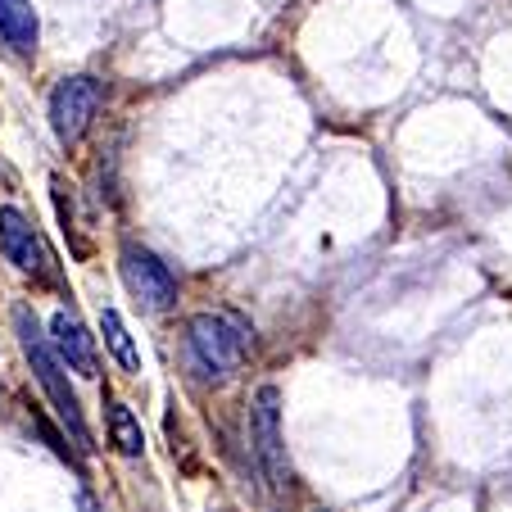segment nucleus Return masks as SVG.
<instances>
[{
  "label": "nucleus",
  "mask_w": 512,
  "mask_h": 512,
  "mask_svg": "<svg viewBox=\"0 0 512 512\" xmlns=\"http://www.w3.org/2000/svg\"><path fill=\"white\" fill-rule=\"evenodd\" d=\"M14 327H19V340H23V354L32 358V372H37L41 390L50 395V404H55L59 422H64V431L78 440L82 449L91 445V431L87 422H82V408H78V395H73V386H68V372L64 363H59V354L46 345V336H41L37 318H32V309H14Z\"/></svg>",
  "instance_id": "nucleus-1"
},
{
  "label": "nucleus",
  "mask_w": 512,
  "mask_h": 512,
  "mask_svg": "<svg viewBox=\"0 0 512 512\" xmlns=\"http://www.w3.org/2000/svg\"><path fill=\"white\" fill-rule=\"evenodd\" d=\"M186 336H191V354L204 368V377H227L250 354V327L232 313H195Z\"/></svg>",
  "instance_id": "nucleus-2"
},
{
  "label": "nucleus",
  "mask_w": 512,
  "mask_h": 512,
  "mask_svg": "<svg viewBox=\"0 0 512 512\" xmlns=\"http://www.w3.org/2000/svg\"><path fill=\"white\" fill-rule=\"evenodd\" d=\"M281 395L272 386H263L250 404V449L259 458L263 476L272 490L286 485V445H281Z\"/></svg>",
  "instance_id": "nucleus-3"
},
{
  "label": "nucleus",
  "mask_w": 512,
  "mask_h": 512,
  "mask_svg": "<svg viewBox=\"0 0 512 512\" xmlns=\"http://www.w3.org/2000/svg\"><path fill=\"white\" fill-rule=\"evenodd\" d=\"M123 281L145 309L164 313L177 304V277L168 272V263L159 259V254L141 250V245H127L123 250Z\"/></svg>",
  "instance_id": "nucleus-4"
},
{
  "label": "nucleus",
  "mask_w": 512,
  "mask_h": 512,
  "mask_svg": "<svg viewBox=\"0 0 512 512\" xmlns=\"http://www.w3.org/2000/svg\"><path fill=\"white\" fill-rule=\"evenodd\" d=\"M100 109V82L96 78H64L50 96V127L64 145L82 141V132L91 127Z\"/></svg>",
  "instance_id": "nucleus-5"
},
{
  "label": "nucleus",
  "mask_w": 512,
  "mask_h": 512,
  "mask_svg": "<svg viewBox=\"0 0 512 512\" xmlns=\"http://www.w3.org/2000/svg\"><path fill=\"white\" fill-rule=\"evenodd\" d=\"M0 250H5V259L14 263V268L23 272H37V277H46L50 268V254L46 245H41V236L32 232V223L23 218L19 209H0Z\"/></svg>",
  "instance_id": "nucleus-6"
},
{
  "label": "nucleus",
  "mask_w": 512,
  "mask_h": 512,
  "mask_svg": "<svg viewBox=\"0 0 512 512\" xmlns=\"http://www.w3.org/2000/svg\"><path fill=\"white\" fill-rule=\"evenodd\" d=\"M50 336H55V349H59V363H68V372H78V377H96L100 372V358H96V340L87 336L73 313H55L50 322Z\"/></svg>",
  "instance_id": "nucleus-7"
},
{
  "label": "nucleus",
  "mask_w": 512,
  "mask_h": 512,
  "mask_svg": "<svg viewBox=\"0 0 512 512\" xmlns=\"http://www.w3.org/2000/svg\"><path fill=\"white\" fill-rule=\"evenodd\" d=\"M0 37L10 41L19 55L37 46V10L28 0H0Z\"/></svg>",
  "instance_id": "nucleus-8"
},
{
  "label": "nucleus",
  "mask_w": 512,
  "mask_h": 512,
  "mask_svg": "<svg viewBox=\"0 0 512 512\" xmlns=\"http://www.w3.org/2000/svg\"><path fill=\"white\" fill-rule=\"evenodd\" d=\"M109 440H114L118 454L141 458L145 435H141V422L132 417V408H127V404H109Z\"/></svg>",
  "instance_id": "nucleus-9"
},
{
  "label": "nucleus",
  "mask_w": 512,
  "mask_h": 512,
  "mask_svg": "<svg viewBox=\"0 0 512 512\" xmlns=\"http://www.w3.org/2000/svg\"><path fill=\"white\" fill-rule=\"evenodd\" d=\"M100 331H105V345H109V354L123 363V372H141V354H136V345H132V336H127V322L118 318L114 309H105L100 313Z\"/></svg>",
  "instance_id": "nucleus-10"
}]
</instances>
